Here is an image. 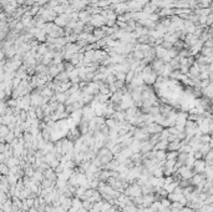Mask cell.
Here are the masks:
<instances>
[{
  "mask_svg": "<svg viewBox=\"0 0 213 212\" xmlns=\"http://www.w3.org/2000/svg\"><path fill=\"white\" fill-rule=\"evenodd\" d=\"M202 180H203V177H202V176H194L193 182H194L196 185H202Z\"/></svg>",
  "mask_w": 213,
  "mask_h": 212,
  "instance_id": "4",
  "label": "cell"
},
{
  "mask_svg": "<svg viewBox=\"0 0 213 212\" xmlns=\"http://www.w3.org/2000/svg\"><path fill=\"white\" fill-rule=\"evenodd\" d=\"M125 192H126V195L130 196L131 198L143 195V193H142V189H141V186H140L138 183H134V185H131V186H128V187L125 190Z\"/></svg>",
  "mask_w": 213,
  "mask_h": 212,
  "instance_id": "1",
  "label": "cell"
},
{
  "mask_svg": "<svg viewBox=\"0 0 213 212\" xmlns=\"http://www.w3.org/2000/svg\"><path fill=\"white\" fill-rule=\"evenodd\" d=\"M194 167H196L197 171H203V168H204V162H203V161H196V162H194Z\"/></svg>",
  "mask_w": 213,
  "mask_h": 212,
  "instance_id": "3",
  "label": "cell"
},
{
  "mask_svg": "<svg viewBox=\"0 0 213 212\" xmlns=\"http://www.w3.org/2000/svg\"><path fill=\"white\" fill-rule=\"evenodd\" d=\"M208 160H213V152H211V154H208Z\"/></svg>",
  "mask_w": 213,
  "mask_h": 212,
  "instance_id": "7",
  "label": "cell"
},
{
  "mask_svg": "<svg viewBox=\"0 0 213 212\" xmlns=\"http://www.w3.org/2000/svg\"><path fill=\"white\" fill-rule=\"evenodd\" d=\"M103 212H118L113 206H111L110 208H107V210H106V211H103Z\"/></svg>",
  "mask_w": 213,
  "mask_h": 212,
  "instance_id": "5",
  "label": "cell"
},
{
  "mask_svg": "<svg viewBox=\"0 0 213 212\" xmlns=\"http://www.w3.org/2000/svg\"><path fill=\"white\" fill-rule=\"evenodd\" d=\"M77 212H89L86 208H84V207H81V208H80V210H77Z\"/></svg>",
  "mask_w": 213,
  "mask_h": 212,
  "instance_id": "6",
  "label": "cell"
},
{
  "mask_svg": "<svg viewBox=\"0 0 213 212\" xmlns=\"http://www.w3.org/2000/svg\"><path fill=\"white\" fill-rule=\"evenodd\" d=\"M153 145L147 140V141H143L142 142V146H141V154H147V152H150V151H152L153 150Z\"/></svg>",
  "mask_w": 213,
  "mask_h": 212,
  "instance_id": "2",
  "label": "cell"
}]
</instances>
